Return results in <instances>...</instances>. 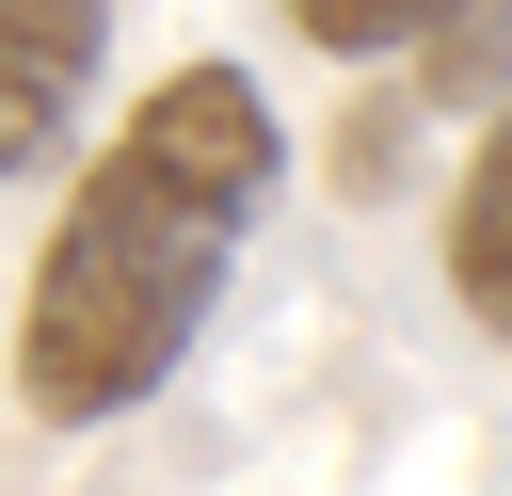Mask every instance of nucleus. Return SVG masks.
I'll list each match as a JSON object with an SVG mask.
<instances>
[{
    "label": "nucleus",
    "mask_w": 512,
    "mask_h": 496,
    "mask_svg": "<svg viewBox=\"0 0 512 496\" xmlns=\"http://www.w3.org/2000/svg\"><path fill=\"white\" fill-rule=\"evenodd\" d=\"M272 176H288V128H272L256 64H176V80H144L128 128L80 160L64 224L32 240L16 400H32L48 432L144 416V400L192 368L240 240H256V208H272Z\"/></svg>",
    "instance_id": "obj_1"
},
{
    "label": "nucleus",
    "mask_w": 512,
    "mask_h": 496,
    "mask_svg": "<svg viewBox=\"0 0 512 496\" xmlns=\"http://www.w3.org/2000/svg\"><path fill=\"white\" fill-rule=\"evenodd\" d=\"M96 64H112V0H0V192L64 160Z\"/></svg>",
    "instance_id": "obj_2"
},
{
    "label": "nucleus",
    "mask_w": 512,
    "mask_h": 496,
    "mask_svg": "<svg viewBox=\"0 0 512 496\" xmlns=\"http://www.w3.org/2000/svg\"><path fill=\"white\" fill-rule=\"evenodd\" d=\"M288 32H320V64L432 48V96L496 112V0H288Z\"/></svg>",
    "instance_id": "obj_3"
},
{
    "label": "nucleus",
    "mask_w": 512,
    "mask_h": 496,
    "mask_svg": "<svg viewBox=\"0 0 512 496\" xmlns=\"http://www.w3.org/2000/svg\"><path fill=\"white\" fill-rule=\"evenodd\" d=\"M448 288L464 320H512V144L496 128L464 144V192H448Z\"/></svg>",
    "instance_id": "obj_4"
}]
</instances>
